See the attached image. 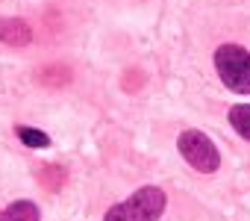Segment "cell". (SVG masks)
<instances>
[{"mask_svg":"<svg viewBox=\"0 0 250 221\" xmlns=\"http://www.w3.org/2000/svg\"><path fill=\"white\" fill-rule=\"evenodd\" d=\"M165 203L168 198L159 186H142L127 200L112 206L103 221H159L165 212Z\"/></svg>","mask_w":250,"mask_h":221,"instance_id":"1","label":"cell"},{"mask_svg":"<svg viewBox=\"0 0 250 221\" xmlns=\"http://www.w3.org/2000/svg\"><path fill=\"white\" fill-rule=\"evenodd\" d=\"M215 71L235 94H250V50L241 44H221L215 50Z\"/></svg>","mask_w":250,"mask_h":221,"instance_id":"2","label":"cell"},{"mask_svg":"<svg viewBox=\"0 0 250 221\" xmlns=\"http://www.w3.org/2000/svg\"><path fill=\"white\" fill-rule=\"evenodd\" d=\"M177 148H180V156L200 174H215L221 168V154L215 142L200 130H183L177 139Z\"/></svg>","mask_w":250,"mask_h":221,"instance_id":"3","label":"cell"},{"mask_svg":"<svg viewBox=\"0 0 250 221\" xmlns=\"http://www.w3.org/2000/svg\"><path fill=\"white\" fill-rule=\"evenodd\" d=\"M0 221H42V212L33 200H12L0 209Z\"/></svg>","mask_w":250,"mask_h":221,"instance_id":"4","label":"cell"},{"mask_svg":"<svg viewBox=\"0 0 250 221\" xmlns=\"http://www.w3.org/2000/svg\"><path fill=\"white\" fill-rule=\"evenodd\" d=\"M0 39L6 44H27L33 36H30V27L24 21H6V24H0Z\"/></svg>","mask_w":250,"mask_h":221,"instance_id":"5","label":"cell"},{"mask_svg":"<svg viewBox=\"0 0 250 221\" xmlns=\"http://www.w3.org/2000/svg\"><path fill=\"white\" fill-rule=\"evenodd\" d=\"M229 124L244 142H250V103H238L229 109Z\"/></svg>","mask_w":250,"mask_h":221,"instance_id":"6","label":"cell"},{"mask_svg":"<svg viewBox=\"0 0 250 221\" xmlns=\"http://www.w3.org/2000/svg\"><path fill=\"white\" fill-rule=\"evenodd\" d=\"M15 133H18V139H21L27 148H50V136H47V133H42V130H36V127L18 124V127H15Z\"/></svg>","mask_w":250,"mask_h":221,"instance_id":"7","label":"cell"}]
</instances>
